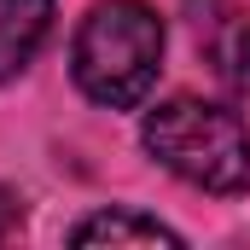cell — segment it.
<instances>
[{
	"mask_svg": "<svg viewBox=\"0 0 250 250\" xmlns=\"http://www.w3.org/2000/svg\"><path fill=\"white\" fill-rule=\"evenodd\" d=\"M157 64H163V18L146 0H99L70 47L76 87L111 111H128L151 93Z\"/></svg>",
	"mask_w": 250,
	"mask_h": 250,
	"instance_id": "obj_1",
	"label": "cell"
},
{
	"mask_svg": "<svg viewBox=\"0 0 250 250\" xmlns=\"http://www.w3.org/2000/svg\"><path fill=\"white\" fill-rule=\"evenodd\" d=\"M140 140L169 175H181L198 192L227 198V192L250 187V128L227 105H209V99H192V93L163 99L146 117Z\"/></svg>",
	"mask_w": 250,
	"mask_h": 250,
	"instance_id": "obj_2",
	"label": "cell"
},
{
	"mask_svg": "<svg viewBox=\"0 0 250 250\" xmlns=\"http://www.w3.org/2000/svg\"><path fill=\"white\" fill-rule=\"evenodd\" d=\"M53 35V0H0V82L23 76Z\"/></svg>",
	"mask_w": 250,
	"mask_h": 250,
	"instance_id": "obj_3",
	"label": "cell"
},
{
	"mask_svg": "<svg viewBox=\"0 0 250 250\" xmlns=\"http://www.w3.org/2000/svg\"><path fill=\"white\" fill-rule=\"evenodd\" d=\"M198 41H204V53L215 59V76H221L227 87L250 93V18L245 12L221 6L215 18H198Z\"/></svg>",
	"mask_w": 250,
	"mask_h": 250,
	"instance_id": "obj_4",
	"label": "cell"
},
{
	"mask_svg": "<svg viewBox=\"0 0 250 250\" xmlns=\"http://www.w3.org/2000/svg\"><path fill=\"white\" fill-rule=\"evenodd\" d=\"M70 239L76 245H181L175 227H163L157 215H134V209H99Z\"/></svg>",
	"mask_w": 250,
	"mask_h": 250,
	"instance_id": "obj_5",
	"label": "cell"
},
{
	"mask_svg": "<svg viewBox=\"0 0 250 250\" xmlns=\"http://www.w3.org/2000/svg\"><path fill=\"white\" fill-rule=\"evenodd\" d=\"M12 215H18V204H12V198L0 192V239H6V227H12Z\"/></svg>",
	"mask_w": 250,
	"mask_h": 250,
	"instance_id": "obj_6",
	"label": "cell"
}]
</instances>
